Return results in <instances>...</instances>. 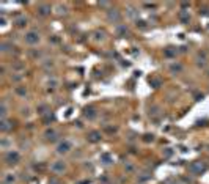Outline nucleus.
<instances>
[{"label":"nucleus","instance_id":"nucleus-15","mask_svg":"<svg viewBox=\"0 0 209 184\" xmlns=\"http://www.w3.org/2000/svg\"><path fill=\"white\" fill-rule=\"evenodd\" d=\"M49 184H60V181H58V180H54V178H52V180L49 181Z\"/></svg>","mask_w":209,"mask_h":184},{"label":"nucleus","instance_id":"nucleus-9","mask_svg":"<svg viewBox=\"0 0 209 184\" xmlns=\"http://www.w3.org/2000/svg\"><path fill=\"white\" fill-rule=\"evenodd\" d=\"M11 123L8 121V120H2V126H0V129H2V132H7V131H10L11 129Z\"/></svg>","mask_w":209,"mask_h":184},{"label":"nucleus","instance_id":"nucleus-5","mask_svg":"<svg viewBox=\"0 0 209 184\" xmlns=\"http://www.w3.org/2000/svg\"><path fill=\"white\" fill-rule=\"evenodd\" d=\"M190 171H194V173H201V171H205V165L201 162H195L190 165Z\"/></svg>","mask_w":209,"mask_h":184},{"label":"nucleus","instance_id":"nucleus-12","mask_svg":"<svg viewBox=\"0 0 209 184\" xmlns=\"http://www.w3.org/2000/svg\"><path fill=\"white\" fill-rule=\"evenodd\" d=\"M109 19H115V21H120V14L117 13V11H115V13H112V11H110V13H109Z\"/></svg>","mask_w":209,"mask_h":184},{"label":"nucleus","instance_id":"nucleus-6","mask_svg":"<svg viewBox=\"0 0 209 184\" xmlns=\"http://www.w3.org/2000/svg\"><path fill=\"white\" fill-rule=\"evenodd\" d=\"M3 184H14L16 183V175L14 173H7L3 175Z\"/></svg>","mask_w":209,"mask_h":184},{"label":"nucleus","instance_id":"nucleus-7","mask_svg":"<svg viewBox=\"0 0 209 184\" xmlns=\"http://www.w3.org/2000/svg\"><path fill=\"white\" fill-rule=\"evenodd\" d=\"M88 138H90V142L96 143V142H99V140H101V132H99V131H93V132H90V135H88Z\"/></svg>","mask_w":209,"mask_h":184},{"label":"nucleus","instance_id":"nucleus-16","mask_svg":"<svg viewBox=\"0 0 209 184\" xmlns=\"http://www.w3.org/2000/svg\"><path fill=\"white\" fill-rule=\"evenodd\" d=\"M16 91H18L19 94H25V93H27V91H24V90H21V88H18V90H16Z\"/></svg>","mask_w":209,"mask_h":184},{"label":"nucleus","instance_id":"nucleus-14","mask_svg":"<svg viewBox=\"0 0 209 184\" xmlns=\"http://www.w3.org/2000/svg\"><path fill=\"white\" fill-rule=\"evenodd\" d=\"M181 69H183V66H181V65H173L172 66V71H181Z\"/></svg>","mask_w":209,"mask_h":184},{"label":"nucleus","instance_id":"nucleus-11","mask_svg":"<svg viewBox=\"0 0 209 184\" xmlns=\"http://www.w3.org/2000/svg\"><path fill=\"white\" fill-rule=\"evenodd\" d=\"M85 116H87V118H90V120L96 118V112H95V109H87V110H85Z\"/></svg>","mask_w":209,"mask_h":184},{"label":"nucleus","instance_id":"nucleus-17","mask_svg":"<svg viewBox=\"0 0 209 184\" xmlns=\"http://www.w3.org/2000/svg\"><path fill=\"white\" fill-rule=\"evenodd\" d=\"M208 74H209V71H208Z\"/></svg>","mask_w":209,"mask_h":184},{"label":"nucleus","instance_id":"nucleus-13","mask_svg":"<svg viewBox=\"0 0 209 184\" xmlns=\"http://www.w3.org/2000/svg\"><path fill=\"white\" fill-rule=\"evenodd\" d=\"M16 24H18V27H24L27 24V19L25 18H19L18 21H16Z\"/></svg>","mask_w":209,"mask_h":184},{"label":"nucleus","instance_id":"nucleus-1","mask_svg":"<svg viewBox=\"0 0 209 184\" xmlns=\"http://www.w3.org/2000/svg\"><path fill=\"white\" fill-rule=\"evenodd\" d=\"M24 41H25L27 44H30V46H33V44H38V43H40V33H38L36 30L27 32L25 36H24Z\"/></svg>","mask_w":209,"mask_h":184},{"label":"nucleus","instance_id":"nucleus-10","mask_svg":"<svg viewBox=\"0 0 209 184\" xmlns=\"http://www.w3.org/2000/svg\"><path fill=\"white\" fill-rule=\"evenodd\" d=\"M40 13L43 14V16H47L49 13H51V7H49V5H40Z\"/></svg>","mask_w":209,"mask_h":184},{"label":"nucleus","instance_id":"nucleus-8","mask_svg":"<svg viewBox=\"0 0 209 184\" xmlns=\"http://www.w3.org/2000/svg\"><path fill=\"white\" fill-rule=\"evenodd\" d=\"M57 135H58V132L55 131V129H47L46 134H44V137H46L47 140H55V138H57Z\"/></svg>","mask_w":209,"mask_h":184},{"label":"nucleus","instance_id":"nucleus-2","mask_svg":"<svg viewBox=\"0 0 209 184\" xmlns=\"http://www.w3.org/2000/svg\"><path fill=\"white\" fill-rule=\"evenodd\" d=\"M71 149H73V143H71L68 138H65V140H62L57 145V153L58 154H66V153H69Z\"/></svg>","mask_w":209,"mask_h":184},{"label":"nucleus","instance_id":"nucleus-3","mask_svg":"<svg viewBox=\"0 0 209 184\" xmlns=\"http://www.w3.org/2000/svg\"><path fill=\"white\" fill-rule=\"evenodd\" d=\"M51 170L54 171L55 175L63 173V171L66 170V164H65V160H55V162H52V165H51Z\"/></svg>","mask_w":209,"mask_h":184},{"label":"nucleus","instance_id":"nucleus-4","mask_svg":"<svg viewBox=\"0 0 209 184\" xmlns=\"http://www.w3.org/2000/svg\"><path fill=\"white\" fill-rule=\"evenodd\" d=\"M19 159H21V156L18 151H8L7 154H5V162L7 164H18L19 162Z\"/></svg>","mask_w":209,"mask_h":184}]
</instances>
